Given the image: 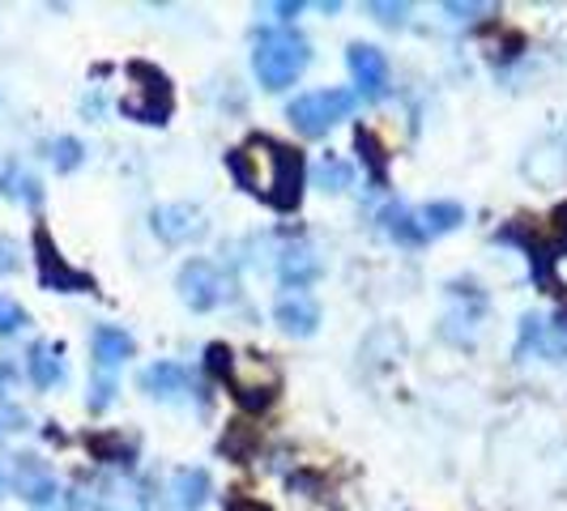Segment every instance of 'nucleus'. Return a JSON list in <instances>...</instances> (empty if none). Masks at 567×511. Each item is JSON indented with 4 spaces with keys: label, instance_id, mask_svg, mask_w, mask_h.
<instances>
[{
    "label": "nucleus",
    "instance_id": "obj_10",
    "mask_svg": "<svg viewBox=\"0 0 567 511\" xmlns=\"http://www.w3.org/2000/svg\"><path fill=\"white\" fill-rule=\"evenodd\" d=\"M137 388L150 400H184L188 393H197V379L184 363H150L137 375Z\"/></svg>",
    "mask_w": 567,
    "mask_h": 511
},
{
    "label": "nucleus",
    "instance_id": "obj_15",
    "mask_svg": "<svg viewBox=\"0 0 567 511\" xmlns=\"http://www.w3.org/2000/svg\"><path fill=\"white\" fill-rule=\"evenodd\" d=\"M90 350H94V367L112 375L120 363H128V358L137 354V341L128 337L120 324H99V328L90 333Z\"/></svg>",
    "mask_w": 567,
    "mask_h": 511
},
{
    "label": "nucleus",
    "instance_id": "obj_28",
    "mask_svg": "<svg viewBox=\"0 0 567 511\" xmlns=\"http://www.w3.org/2000/svg\"><path fill=\"white\" fill-rule=\"evenodd\" d=\"M112 400H115V379L107 375V371H99V375H94V384H90L85 405H90V414H103Z\"/></svg>",
    "mask_w": 567,
    "mask_h": 511
},
{
    "label": "nucleus",
    "instance_id": "obj_5",
    "mask_svg": "<svg viewBox=\"0 0 567 511\" xmlns=\"http://www.w3.org/2000/svg\"><path fill=\"white\" fill-rule=\"evenodd\" d=\"M354 112V94L341 90V85H329V90H308L299 94L290 107H286V119L303 133V137H324L333 124H341L346 115Z\"/></svg>",
    "mask_w": 567,
    "mask_h": 511
},
{
    "label": "nucleus",
    "instance_id": "obj_27",
    "mask_svg": "<svg viewBox=\"0 0 567 511\" xmlns=\"http://www.w3.org/2000/svg\"><path fill=\"white\" fill-rule=\"evenodd\" d=\"M30 324L27 307L18 303V299H9V294H0V337H18L22 328Z\"/></svg>",
    "mask_w": 567,
    "mask_h": 511
},
{
    "label": "nucleus",
    "instance_id": "obj_25",
    "mask_svg": "<svg viewBox=\"0 0 567 511\" xmlns=\"http://www.w3.org/2000/svg\"><path fill=\"white\" fill-rule=\"evenodd\" d=\"M48 158H52V167L60 175H69V170H78L85 163V145L78 137H56V142L48 145Z\"/></svg>",
    "mask_w": 567,
    "mask_h": 511
},
{
    "label": "nucleus",
    "instance_id": "obj_1",
    "mask_svg": "<svg viewBox=\"0 0 567 511\" xmlns=\"http://www.w3.org/2000/svg\"><path fill=\"white\" fill-rule=\"evenodd\" d=\"M227 170L239 188H248L278 213H295L303 200V154L274 137H248L227 154Z\"/></svg>",
    "mask_w": 567,
    "mask_h": 511
},
{
    "label": "nucleus",
    "instance_id": "obj_9",
    "mask_svg": "<svg viewBox=\"0 0 567 511\" xmlns=\"http://www.w3.org/2000/svg\"><path fill=\"white\" fill-rule=\"evenodd\" d=\"M346 64H350V77H354V90L363 98H384L389 94V56L371 43H350L346 48Z\"/></svg>",
    "mask_w": 567,
    "mask_h": 511
},
{
    "label": "nucleus",
    "instance_id": "obj_34",
    "mask_svg": "<svg viewBox=\"0 0 567 511\" xmlns=\"http://www.w3.org/2000/svg\"><path fill=\"white\" fill-rule=\"evenodd\" d=\"M550 239H555V243H550L555 252H567V205H559V209L550 213Z\"/></svg>",
    "mask_w": 567,
    "mask_h": 511
},
{
    "label": "nucleus",
    "instance_id": "obj_8",
    "mask_svg": "<svg viewBox=\"0 0 567 511\" xmlns=\"http://www.w3.org/2000/svg\"><path fill=\"white\" fill-rule=\"evenodd\" d=\"M150 227L154 234L171 243V248H184V243H197L209 234V222H205V213H200L197 205H188V200H175V205H158L154 213H150Z\"/></svg>",
    "mask_w": 567,
    "mask_h": 511
},
{
    "label": "nucleus",
    "instance_id": "obj_13",
    "mask_svg": "<svg viewBox=\"0 0 567 511\" xmlns=\"http://www.w3.org/2000/svg\"><path fill=\"white\" fill-rule=\"evenodd\" d=\"M320 273H324V260H320V252H316L308 239H295L290 248L278 252V278H282L286 290H303V285H312Z\"/></svg>",
    "mask_w": 567,
    "mask_h": 511
},
{
    "label": "nucleus",
    "instance_id": "obj_20",
    "mask_svg": "<svg viewBox=\"0 0 567 511\" xmlns=\"http://www.w3.org/2000/svg\"><path fill=\"white\" fill-rule=\"evenodd\" d=\"M401 354H405V337H401L398 328H375L368 341H363V350H359V358H368L371 371L389 367V363H398Z\"/></svg>",
    "mask_w": 567,
    "mask_h": 511
},
{
    "label": "nucleus",
    "instance_id": "obj_29",
    "mask_svg": "<svg viewBox=\"0 0 567 511\" xmlns=\"http://www.w3.org/2000/svg\"><path fill=\"white\" fill-rule=\"evenodd\" d=\"M368 13L380 27H401V22L410 18V4H401V0H371Z\"/></svg>",
    "mask_w": 567,
    "mask_h": 511
},
{
    "label": "nucleus",
    "instance_id": "obj_19",
    "mask_svg": "<svg viewBox=\"0 0 567 511\" xmlns=\"http://www.w3.org/2000/svg\"><path fill=\"white\" fill-rule=\"evenodd\" d=\"M0 192L9 200H22L30 209L43 205V188H39V179H34L22 163H4V167H0Z\"/></svg>",
    "mask_w": 567,
    "mask_h": 511
},
{
    "label": "nucleus",
    "instance_id": "obj_32",
    "mask_svg": "<svg viewBox=\"0 0 567 511\" xmlns=\"http://www.w3.org/2000/svg\"><path fill=\"white\" fill-rule=\"evenodd\" d=\"M27 426V414L18 409V405H0V444L13 435V430H22Z\"/></svg>",
    "mask_w": 567,
    "mask_h": 511
},
{
    "label": "nucleus",
    "instance_id": "obj_7",
    "mask_svg": "<svg viewBox=\"0 0 567 511\" xmlns=\"http://www.w3.org/2000/svg\"><path fill=\"white\" fill-rule=\"evenodd\" d=\"M175 290H179V303L193 307V312H214L230 299V278L209 264V260H188L175 278Z\"/></svg>",
    "mask_w": 567,
    "mask_h": 511
},
{
    "label": "nucleus",
    "instance_id": "obj_17",
    "mask_svg": "<svg viewBox=\"0 0 567 511\" xmlns=\"http://www.w3.org/2000/svg\"><path fill=\"white\" fill-rule=\"evenodd\" d=\"M414 222H419V234L426 239H440V234H453L461 222H465V209L456 205V200H431L423 205L419 213H414Z\"/></svg>",
    "mask_w": 567,
    "mask_h": 511
},
{
    "label": "nucleus",
    "instance_id": "obj_6",
    "mask_svg": "<svg viewBox=\"0 0 567 511\" xmlns=\"http://www.w3.org/2000/svg\"><path fill=\"white\" fill-rule=\"evenodd\" d=\"M30 248H34L39 285H43V290H56V294H90V290H94V278L82 273V269H73V264L60 255V248L52 243V230L43 227V222L30 234Z\"/></svg>",
    "mask_w": 567,
    "mask_h": 511
},
{
    "label": "nucleus",
    "instance_id": "obj_31",
    "mask_svg": "<svg viewBox=\"0 0 567 511\" xmlns=\"http://www.w3.org/2000/svg\"><path fill=\"white\" fill-rule=\"evenodd\" d=\"M444 13L456 22H474V18L491 13V4H483V0H444Z\"/></svg>",
    "mask_w": 567,
    "mask_h": 511
},
{
    "label": "nucleus",
    "instance_id": "obj_37",
    "mask_svg": "<svg viewBox=\"0 0 567 511\" xmlns=\"http://www.w3.org/2000/svg\"><path fill=\"white\" fill-rule=\"evenodd\" d=\"M13 379V367H0V397H4V384Z\"/></svg>",
    "mask_w": 567,
    "mask_h": 511
},
{
    "label": "nucleus",
    "instance_id": "obj_11",
    "mask_svg": "<svg viewBox=\"0 0 567 511\" xmlns=\"http://www.w3.org/2000/svg\"><path fill=\"white\" fill-rule=\"evenodd\" d=\"M9 482H13V490L27 499L30 508H43V503H52V499L64 494V490L56 486V473H52L39 456H18V460H13V478H9Z\"/></svg>",
    "mask_w": 567,
    "mask_h": 511
},
{
    "label": "nucleus",
    "instance_id": "obj_4",
    "mask_svg": "<svg viewBox=\"0 0 567 511\" xmlns=\"http://www.w3.org/2000/svg\"><path fill=\"white\" fill-rule=\"evenodd\" d=\"M223 384H227L230 397L239 400L244 409H269L274 397H278V388H282V371L265 354H235Z\"/></svg>",
    "mask_w": 567,
    "mask_h": 511
},
{
    "label": "nucleus",
    "instance_id": "obj_16",
    "mask_svg": "<svg viewBox=\"0 0 567 511\" xmlns=\"http://www.w3.org/2000/svg\"><path fill=\"white\" fill-rule=\"evenodd\" d=\"M27 375L34 388H56L64 384V345L60 341H34L27 354Z\"/></svg>",
    "mask_w": 567,
    "mask_h": 511
},
{
    "label": "nucleus",
    "instance_id": "obj_21",
    "mask_svg": "<svg viewBox=\"0 0 567 511\" xmlns=\"http://www.w3.org/2000/svg\"><path fill=\"white\" fill-rule=\"evenodd\" d=\"M354 149L363 154V163H368L371 179L384 188V184H389V149H384V142H380L371 128H363V124H359V128H354Z\"/></svg>",
    "mask_w": 567,
    "mask_h": 511
},
{
    "label": "nucleus",
    "instance_id": "obj_23",
    "mask_svg": "<svg viewBox=\"0 0 567 511\" xmlns=\"http://www.w3.org/2000/svg\"><path fill=\"white\" fill-rule=\"evenodd\" d=\"M350 184H354V167L333 158V154H324L320 167H316V188H320V192H346Z\"/></svg>",
    "mask_w": 567,
    "mask_h": 511
},
{
    "label": "nucleus",
    "instance_id": "obj_38",
    "mask_svg": "<svg viewBox=\"0 0 567 511\" xmlns=\"http://www.w3.org/2000/svg\"><path fill=\"white\" fill-rule=\"evenodd\" d=\"M0 490H4V473H0Z\"/></svg>",
    "mask_w": 567,
    "mask_h": 511
},
{
    "label": "nucleus",
    "instance_id": "obj_2",
    "mask_svg": "<svg viewBox=\"0 0 567 511\" xmlns=\"http://www.w3.org/2000/svg\"><path fill=\"white\" fill-rule=\"evenodd\" d=\"M312 64V43L290 27L278 30H260L256 34V48H252V69H256V82L265 90H290L308 73Z\"/></svg>",
    "mask_w": 567,
    "mask_h": 511
},
{
    "label": "nucleus",
    "instance_id": "obj_14",
    "mask_svg": "<svg viewBox=\"0 0 567 511\" xmlns=\"http://www.w3.org/2000/svg\"><path fill=\"white\" fill-rule=\"evenodd\" d=\"M525 179H534L538 188H559L567 179V145L559 137H546L529 149V158H525Z\"/></svg>",
    "mask_w": 567,
    "mask_h": 511
},
{
    "label": "nucleus",
    "instance_id": "obj_36",
    "mask_svg": "<svg viewBox=\"0 0 567 511\" xmlns=\"http://www.w3.org/2000/svg\"><path fill=\"white\" fill-rule=\"evenodd\" d=\"M227 511H265L260 503H248V499H239V503H230Z\"/></svg>",
    "mask_w": 567,
    "mask_h": 511
},
{
    "label": "nucleus",
    "instance_id": "obj_24",
    "mask_svg": "<svg viewBox=\"0 0 567 511\" xmlns=\"http://www.w3.org/2000/svg\"><path fill=\"white\" fill-rule=\"evenodd\" d=\"M94 460H107V465H133V444L124 435H90L85 439Z\"/></svg>",
    "mask_w": 567,
    "mask_h": 511
},
{
    "label": "nucleus",
    "instance_id": "obj_30",
    "mask_svg": "<svg viewBox=\"0 0 567 511\" xmlns=\"http://www.w3.org/2000/svg\"><path fill=\"white\" fill-rule=\"evenodd\" d=\"M230 358H235V350H230V345H223V341H214V345L205 350V371H209V375L223 384V379H227V371H230Z\"/></svg>",
    "mask_w": 567,
    "mask_h": 511
},
{
    "label": "nucleus",
    "instance_id": "obj_18",
    "mask_svg": "<svg viewBox=\"0 0 567 511\" xmlns=\"http://www.w3.org/2000/svg\"><path fill=\"white\" fill-rule=\"evenodd\" d=\"M209 469H200V465H188V469H179L175 478H171V494H175V508L184 511H197L205 499H209Z\"/></svg>",
    "mask_w": 567,
    "mask_h": 511
},
{
    "label": "nucleus",
    "instance_id": "obj_26",
    "mask_svg": "<svg viewBox=\"0 0 567 511\" xmlns=\"http://www.w3.org/2000/svg\"><path fill=\"white\" fill-rule=\"evenodd\" d=\"M542 341H546V320L542 315H520V341H516V358L525 363L529 354H542Z\"/></svg>",
    "mask_w": 567,
    "mask_h": 511
},
{
    "label": "nucleus",
    "instance_id": "obj_12",
    "mask_svg": "<svg viewBox=\"0 0 567 511\" xmlns=\"http://www.w3.org/2000/svg\"><path fill=\"white\" fill-rule=\"evenodd\" d=\"M274 320H278V328H282L286 337H316V328H320V307H316L312 294L286 290L282 299L274 303Z\"/></svg>",
    "mask_w": 567,
    "mask_h": 511
},
{
    "label": "nucleus",
    "instance_id": "obj_3",
    "mask_svg": "<svg viewBox=\"0 0 567 511\" xmlns=\"http://www.w3.org/2000/svg\"><path fill=\"white\" fill-rule=\"evenodd\" d=\"M128 94L120 98V112L137 124H167L171 112H175V90H171V77L158 69V64H145V60H133L128 64Z\"/></svg>",
    "mask_w": 567,
    "mask_h": 511
},
{
    "label": "nucleus",
    "instance_id": "obj_35",
    "mask_svg": "<svg viewBox=\"0 0 567 511\" xmlns=\"http://www.w3.org/2000/svg\"><path fill=\"white\" fill-rule=\"evenodd\" d=\"M299 9H303L299 0H278V4H274V13H278V18H295Z\"/></svg>",
    "mask_w": 567,
    "mask_h": 511
},
{
    "label": "nucleus",
    "instance_id": "obj_22",
    "mask_svg": "<svg viewBox=\"0 0 567 511\" xmlns=\"http://www.w3.org/2000/svg\"><path fill=\"white\" fill-rule=\"evenodd\" d=\"M380 227L389 239H398L405 248H414V243H423V234H419V222H414V213L405 209V205H389L384 213H380Z\"/></svg>",
    "mask_w": 567,
    "mask_h": 511
},
{
    "label": "nucleus",
    "instance_id": "obj_33",
    "mask_svg": "<svg viewBox=\"0 0 567 511\" xmlns=\"http://www.w3.org/2000/svg\"><path fill=\"white\" fill-rule=\"evenodd\" d=\"M22 269V252H18V243L9 239V234H0V273H18Z\"/></svg>",
    "mask_w": 567,
    "mask_h": 511
}]
</instances>
